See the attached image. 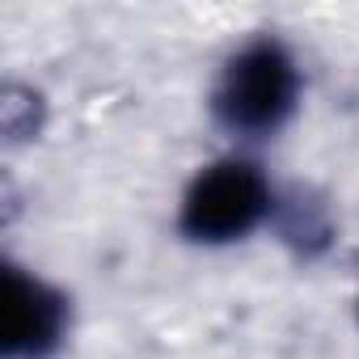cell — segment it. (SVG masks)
Wrapping results in <instances>:
<instances>
[{
  "instance_id": "2",
  "label": "cell",
  "mask_w": 359,
  "mask_h": 359,
  "mask_svg": "<svg viewBox=\"0 0 359 359\" xmlns=\"http://www.w3.org/2000/svg\"><path fill=\"white\" fill-rule=\"evenodd\" d=\"M279 191L266 169L241 152L208 161L182 191L177 203V233L191 245L220 250L254 237L262 224L275 220Z\"/></svg>"
},
{
  "instance_id": "3",
  "label": "cell",
  "mask_w": 359,
  "mask_h": 359,
  "mask_svg": "<svg viewBox=\"0 0 359 359\" xmlns=\"http://www.w3.org/2000/svg\"><path fill=\"white\" fill-rule=\"evenodd\" d=\"M72 334V300L39 271L5 258L0 275V359H55Z\"/></svg>"
},
{
  "instance_id": "4",
  "label": "cell",
  "mask_w": 359,
  "mask_h": 359,
  "mask_svg": "<svg viewBox=\"0 0 359 359\" xmlns=\"http://www.w3.org/2000/svg\"><path fill=\"white\" fill-rule=\"evenodd\" d=\"M271 224H279V237H283L300 258H317V254L334 241V220H330L325 203H313V199H304V195L279 199Z\"/></svg>"
},
{
  "instance_id": "1",
  "label": "cell",
  "mask_w": 359,
  "mask_h": 359,
  "mask_svg": "<svg viewBox=\"0 0 359 359\" xmlns=\"http://www.w3.org/2000/svg\"><path fill=\"white\" fill-rule=\"evenodd\" d=\"M300 97H304L300 60L283 39L258 34L245 39L220 64L208 110L224 135L254 144V140H275L296 118Z\"/></svg>"
}]
</instances>
